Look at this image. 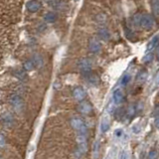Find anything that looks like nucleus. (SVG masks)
<instances>
[{"instance_id": "obj_9", "label": "nucleus", "mask_w": 159, "mask_h": 159, "mask_svg": "<svg viewBox=\"0 0 159 159\" xmlns=\"http://www.w3.org/2000/svg\"><path fill=\"white\" fill-rule=\"evenodd\" d=\"M42 4L41 2H38V1H28L26 2V8L28 11L32 12V13H36L38 12L40 9H41Z\"/></svg>"}, {"instance_id": "obj_16", "label": "nucleus", "mask_w": 159, "mask_h": 159, "mask_svg": "<svg viewBox=\"0 0 159 159\" xmlns=\"http://www.w3.org/2000/svg\"><path fill=\"white\" fill-rule=\"evenodd\" d=\"M151 9L154 16H159V1L151 2Z\"/></svg>"}, {"instance_id": "obj_1", "label": "nucleus", "mask_w": 159, "mask_h": 159, "mask_svg": "<svg viewBox=\"0 0 159 159\" xmlns=\"http://www.w3.org/2000/svg\"><path fill=\"white\" fill-rule=\"evenodd\" d=\"M133 22L134 24L138 27H141L144 30H151L154 25H155V21L154 18L149 14H140L138 13L134 15L133 17Z\"/></svg>"}, {"instance_id": "obj_14", "label": "nucleus", "mask_w": 159, "mask_h": 159, "mask_svg": "<svg viewBox=\"0 0 159 159\" xmlns=\"http://www.w3.org/2000/svg\"><path fill=\"white\" fill-rule=\"evenodd\" d=\"M44 19L46 20V22H48V23H53V22L56 21L57 16L54 12H48V13L45 14Z\"/></svg>"}, {"instance_id": "obj_27", "label": "nucleus", "mask_w": 159, "mask_h": 159, "mask_svg": "<svg viewBox=\"0 0 159 159\" xmlns=\"http://www.w3.org/2000/svg\"><path fill=\"white\" fill-rule=\"evenodd\" d=\"M121 134H122V131H121V130H119V129L116 131V136H117V137H120V136H121Z\"/></svg>"}, {"instance_id": "obj_2", "label": "nucleus", "mask_w": 159, "mask_h": 159, "mask_svg": "<svg viewBox=\"0 0 159 159\" xmlns=\"http://www.w3.org/2000/svg\"><path fill=\"white\" fill-rule=\"evenodd\" d=\"M70 123H71V126L75 129V130L80 132V134H86L87 126L81 117H79V116L72 117L71 120H70Z\"/></svg>"}, {"instance_id": "obj_24", "label": "nucleus", "mask_w": 159, "mask_h": 159, "mask_svg": "<svg viewBox=\"0 0 159 159\" xmlns=\"http://www.w3.org/2000/svg\"><path fill=\"white\" fill-rule=\"evenodd\" d=\"M119 159H128V154H127V151L125 150H122L119 154Z\"/></svg>"}, {"instance_id": "obj_30", "label": "nucleus", "mask_w": 159, "mask_h": 159, "mask_svg": "<svg viewBox=\"0 0 159 159\" xmlns=\"http://www.w3.org/2000/svg\"><path fill=\"white\" fill-rule=\"evenodd\" d=\"M156 57H157V60L159 61V47L157 48V52H156Z\"/></svg>"}, {"instance_id": "obj_10", "label": "nucleus", "mask_w": 159, "mask_h": 159, "mask_svg": "<svg viewBox=\"0 0 159 159\" xmlns=\"http://www.w3.org/2000/svg\"><path fill=\"white\" fill-rule=\"evenodd\" d=\"M123 92L121 89H117L116 91L113 92V94H112V102L116 103V104H118L122 102L123 99Z\"/></svg>"}, {"instance_id": "obj_3", "label": "nucleus", "mask_w": 159, "mask_h": 159, "mask_svg": "<svg viewBox=\"0 0 159 159\" xmlns=\"http://www.w3.org/2000/svg\"><path fill=\"white\" fill-rule=\"evenodd\" d=\"M78 143V151L79 153L83 155L88 150V143H87V137L84 134H79L76 138Z\"/></svg>"}, {"instance_id": "obj_25", "label": "nucleus", "mask_w": 159, "mask_h": 159, "mask_svg": "<svg viewBox=\"0 0 159 159\" xmlns=\"http://www.w3.org/2000/svg\"><path fill=\"white\" fill-rule=\"evenodd\" d=\"M156 151H151L150 153H149V159H156Z\"/></svg>"}, {"instance_id": "obj_4", "label": "nucleus", "mask_w": 159, "mask_h": 159, "mask_svg": "<svg viewBox=\"0 0 159 159\" xmlns=\"http://www.w3.org/2000/svg\"><path fill=\"white\" fill-rule=\"evenodd\" d=\"M78 68H79L80 71H81L82 73H84V74L91 73V71H92V62L87 58L81 59L79 61V63H78Z\"/></svg>"}, {"instance_id": "obj_13", "label": "nucleus", "mask_w": 159, "mask_h": 159, "mask_svg": "<svg viewBox=\"0 0 159 159\" xmlns=\"http://www.w3.org/2000/svg\"><path fill=\"white\" fill-rule=\"evenodd\" d=\"M98 35L99 39L103 40V41H108L109 36H111V35H109L108 30L106 29V28L99 29V30H98Z\"/></svg>"}, {"instance_id": "obj_20", "label": "nucleus", "mask_w": 159, "mask_h": 159, "mask_svg": "<svg viewBox=\"0 0 159 159\" xmlns=\"http://www.w3.org/2000/svg\"><path fill=\"white\" fill-rule=\"evenodd\" d=\"M96 19H97V21H98V22H99V23H102V22L106 21L107 17H106V15H104V14H102V13H99V14H98L97 16H96Z\"/></svg>"}, {"instance_id": "obj_26", "label": "nucleus", "mask_w": 159, "mask_h": 159, "mask_svg": "<svg viewBox=\"0 0 159 159\" xmlns=\"http://www.w3.org/2000/svg\"><path fill=\"white\" fill-rule=\"evenodd\" d=\"M98 142H96V144H94V149H93V155H94V157H97V155H98Z\"/></svg>"}, {"instance_id": "obj_12", "label": "nucleus", "mask_w": 159, "mask_h": 159, "mask_svg": "<svg viewBox=\"0 0 159 159\" xmlns=\"http://www.w3.org/2000/svg\"><path fill=\"white\" fill-rule=\"evenodd\" d=\"M158 42H159V37L158 36H155L154 37L150 42L148 43L147 45V48H146V52H152L154 49H155L157 47V45H158Z\"/></svg>"}, {"instance_id": "obj_8", "label": "nucleus", "mask_w": 159, "mask_h": 159, "mask_svg": "<svg viewBox=\"0 0 159 159\" xmlns=\"http://www.w3.org/2000/svg\"><path fill=\"white\" fill-rule=\"evenodd\" d=\"M9 99L15 109H18L19 111V109H21L23 107V99L21 98V97H20L19 94H12Z\"/></svg>"}, {"instance_id": "obj_18", "label": "nucleus", "mask_w": 159, "mask_h": 159, "mask_svg": "<svg viewBox=\"0 0 159 159\" xmlns=\"http://www.w3.org/2000/svg\"><path fill=\"white\" fill-rule=\"evenodd\" d=\"M34 67H35V66H34V64H33L32 61H27V62H25L24 65H23V68H24V70H25L26 72L31 71V70H32Z\"/></svg>"}, {"instance_id": "obj_5", "label": "nucleus", "mask_w": 159, "mask_h": 159, "mask_svg": "<svg viewBox=\"0 0 159 159\" xmlns=\"http://www.w3.org/2000/svg\"><path fill=\"white\" fill-rule=\"evenodd\" d=\"M78 111L84 116H89L93 112V106L89 102H82L78 106Z\"/></svg>"}, {"instance_id": "obj_6", "label": "nucleus", "mask_w": 159, "mask_h": 159, "mask_svg": "<svg viewBox=\"0 0 159 159\" xmlns=\"http://www.w3.org/2000/svg\"><path fill=\"white\" fill-rule=\"evenodd\" d=\"M86 96H87V93L82 87H76L73 89V97L78 102H82L84 99V98H86Z\"/></svg>"}, {"instance_id": "obj_23", "label": "nucleus", "mask_w": 159, "mask_h": 159, "mask_svg": "<svg viewBox=\"0 0 159 159\" xmlns=\"http://www.w3.org/2000/svg\"><path fill=\"white\" fill-rule=\"evenodd\" d=\"M3 118H4L3 120H4V121H6V122H8V123H10V121H11L12 119H13L12 116H11L10 113H6V114H5V116H3Z\"/></svg>"}, {"instance_id": "obj_22", "label": "nucleus", "mask_w": 159, "mask_h": 159, "mask_svg": "<svg viewBox=\"0 0 159 159\" xmlns=\"http://www.w3.org/2000/svg\"><path fill=\"white\" fill-rule=\"evenodd\" d=\"M152 59H153L152 54H151V53H149L148 55H146V56L143 58V62H144V63H149V62H151V60H152Z\"/></svg>"}, {"instance_id": "obj_17", "label": "nucleus", "mask_w": 159, "mask_h": 159, "mask_svg": "<svg viewBox=\"0 0 159 159\" xmlns=\"http://www.w3.org/2000/svg\"><path fill=\"white\" fill-rule=\"evenodd\" d=\"M32 62H33V64H34V66L35 67H42L43 66V60H42V58L40 57V56H38V55H36V56H34V58H33V60H32Z\"/></svg>"}, {"instance_id": "obj_15", "label": "nucleus", "mask_w": 159, "mask_h": 159, "mask_svg": "<svg viewBox=\"0 0 159 159\" xmlns=\"http://www.w3.org/2000/svg\"><path fill=\"white\" fill-rule=\"evenodd\" d=\"M84 77L88 80V81L91 83V84H98V78L96 76V75H93L92 73H88V74H84Z\"/></svg>"}, {"instance_id": "obj_11", "label": "nucleus", "mask_w": 159, "mask_h": 159, "mask_svg": "<svg viewBox=\"0 0 159 159\" xmlns=\"http://www.w3.org/2000/svg\"><path fill=\"white\" fill-rule=\"evenodd\" d=\"M109 125H111V119H109V116H104L101 121V131L102 133H106L108 130Z\"/></svg>"}, {"instance_id": "obj_19", "label": "nucleus", "mask_w": 159, "mask_h": 159, "mask_svg": "<svg viewBox=\"0 0 159 159\" xmlns=\"http://www.w3.org/2000/svg\"><path fill=\"white\" fill-rule=\"evenodd\" d=\"M131 80V76L129 74H124V76L121 79V84L122 86H126V84L130 82Z\"/></svg>"}, {"instance_id": "obj_28", "label": "nucleus", "mask_w": 159, "mask_h": 159, "mask_svg": "<svg viewBox=\"0 0 159 159\" xmlns=\"http://www.w3.org/2000/svg\"><path fill=\"white\" fill-rule=\"evenodd\" d=\"M155 124H156V127L159 129V117L156 118V120H155Z\"/></svg>"}, {"instance_id": "obj_21", "label": "nucleus", "mask_w": 159, "mask_h": 159, "mask_svg": "<svg viewBox=\"0 0 159 159\" xmlns=\"http://www.w3.org/2000/svg\"><path fill=\"white\" fill-rule=\"evenodd\" d=\"M5 143H6V138H5V135L0 132V147H3L5 145Z\"/></svg>"}, {"instance_id": "obj_29", "label": "nucleus", "mask_w": 159, "mask_h": 159, "mask_svg": "<svg viewBox=\"0 0 159 159\" xmlns=\"http://www.w3.org/2000/svg\"><path fill=\"white\" fill-rule=\"evenodd\" d=\"M156 84H159V71H158V74H157V76H156Z\"/></svg>"}, {"instance_id": "obj_7", "label": "nucleus", "mask_w": 159, "mask_h": 159, "mask_svg": "<svg viewBox=\"0 0 159 159\" xmlns=\"http://www.w3.org/2000/svg\"><path fill=\"white\" fill-rule=\"evenodd\" d=\"M101 48H102V45L99 43V41L96 38H91L89 41V51L92 53L96 54V53H98L101 51Z\"/></svg>"}]
</instances>
